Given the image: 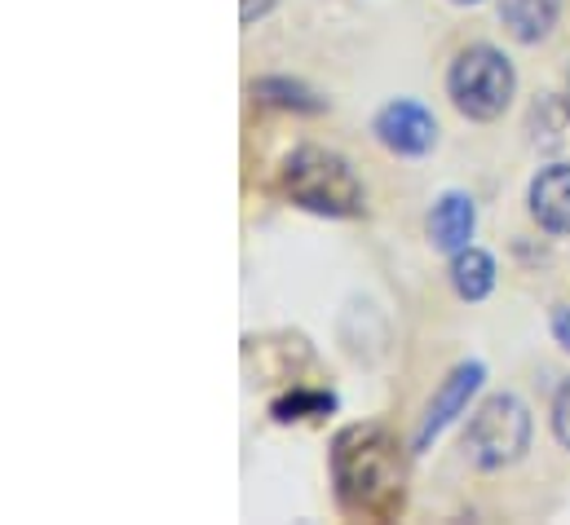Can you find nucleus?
<instances>
[{
    "mask_svg": "<svg viewBox=\"0 0 570 525\" xmlns=\"http://www.w3.org/2000/svg\"><path fill=\"white\" fill-rule=\"evenodd\" d=\"M336 482L345 504L358 491V504H354L358 513L385 517L390 508L403 504V464L376 428H354L336 442Z\"/></svg>",
    "mask_w": 570,
    "mask_h": 525,
    "instance_id": "nucleus-1",
    "label": "nucleus"
},
{
    "mask_svg": "<svg viewBox=\"0 0 570 525\" xmlns=\"http://www.w3.org/2000/svg\"><path fill=\"white\" fill-rule=\"evenodd\" d=\"M284 195L318 217H354L363 212V181L354 168L323 150V146H301L284 159Z\"/></svg>",
    "mask_w": 570,
    "mask_h": 525,
    "instance_id": "nucleus-2",
    "label": "nucleus"
},
{
    "mask_svg": "<svg viewBox=\"0 0 570 525\" xmlns=\"http://www.w3.org/2000/svg\"><path fill=\"white\" fill-rule=\"evenodd\" d=\"M513 89H518V76L509 58L491 44H469L446 67V93L455 111L469 120H500L504 107L513 102Z\"/></svg>",
    "mask_w": 570,
    "mask_h": 525,
    "instance_id": "nucleus-3",
    "label": "nucleus"
},
{
    "mask_svg": "<svg viewBox=\"0 0 570 525\" xmlns=\"http://www.w3.org/2000/svg\"><path fill=\"white\" fill-rule=\"evenodd\" d=\"M464 446H469L473 464L487 468V473L522 459V450L531 446V415H527V406L509 394L487 397L473 410V419H469Z\"/></svg>",
    "mask_w": 570,
    "mask_h": 525,
    "instance_id": "nucleus-4",
    "label": "nucleus"
},
{
    "mask_svg": "<svg viewBox=\"0 0 570 525\" xmlns=\"http://www.w3.org/2000/svg\"><path fill=\"white\" fill-rule=\"evenodd\" d=\"M372 132H376V141H381L385 150H394V155H429L433 141H438V120L429 116L421 102L394 98L390 107L376 111Z\"/></svg>",
    "mask_w": 570,
    "mask_h": 525,
    "instance_id": "nucleus-5",
    "label": "nucleus"
},
{
    "mask_svg": "<svg viewBox=\"0 0 570 525\" xmlns=\"http://www.w3.org/2000/svg\"><path fill=\"white\" fill-rule=\"evenodd\" d=\"M482 376H487V367L482 363H464V367H455L451 376H446V385H442V394L429 402L425 419H421V428H416V450H425L429 442L469 406V397L478 394V385H482Z\"/></svg>",
    "mask_w": 570,
    "mask_h": 525,
    "instance_id": "nucleus-6",
    "label": "nucleus"
},
{
    "mask_svg": "<svg viewBox=\"0 0 570 525\" xmlns=\"http://www.w3.org/2000/svg\"><path fill=\"white\" fill-rule=\"evenodd\" d=\"M473 226H478V208H473V199H469L464 190H446V195L433 204V212H429V244H433L438 252L455 257V252L469 248Z\"/></svg>",
    "mask_w": 570,
    "mask_h": 525,
    "instance_id": "nucleus-7",
    "label": "nucleus"
},
{
    "mask_svg": "<svg viewBox=\"0 0 570 525\" xmlns=\"http://www.w3.org/2000/svg\"><path fill=\"white\" fill-rule=\"evenodd\" d=\"M531 217L549 235H570V164H549L531 181Z\"/></svg>",
    "mask_w": 570,
    "mask_h": 525,
    "instance_id": "nucleus-8",
    "label": "nucleus"
},
{
    "mask_svg": "<svg viewBox=\"0 0 570 525\" xmlns=\"http://www.w3.org/2000/svg\"><path fill=\"white\" fill-rule=\"evenodd\" d=\"M562 0H500V22L518 44H540L558 27Z\"/></svg>",
    "mask_w": 570,
    "mask_h": 525,
    "instance_id": "nucleus-9",
    "label": "nucleus"
},
{
    "mask_svg": "<svg viewBox=\"0 0 570 525\" xmlns=\"http://www.w3.org/2000/svg\"><path fill=\"white\" fill-rule=\"evenodd\" d=\"M451 287H455L464 300L491 296V287H495V261H491L482 248L455 252V257H451Z\"/></svg>",
    "mask_w": 570,
    "mask_h": 525,
    "instance_id": "nucleus-10",
    "label": "nucleus"
},
{
    "mask_svg": "<svg viewBox=\"0 0 570 525\" xmlns=\"http://www.w3.org/2000/svg\"><path fill=\"white\" fill-rule=\"evenodd\" d=\"M253 93L266 102V107H284V111H305V116H314V111H323V102L305 89V85H296V80H284V76H266V80H257L253 85Z\"/></svg>",
    "mask_w": 570,
    "mask_h": 525,
    "instance_id": "nucleus-11",
    "label": "nucleus"
},
{
    "mask_svg": "<svg viewBox=\"0 0 570 525\" xmlns=\"http://www.w3.org/2000/svg\"><path fill=\"white\" fill-rule=\"evenodd\" d=\"M332 406H336V397H332V394H292V397H279L271 410H275V419H279V424H292V419L327 415Z\"/></svg>",
    "mask_w": 570,
    "mask_h": 525,
    "instance_id": "nucleus-12",
    "label": "nucleus"
},
{
    "mask_svg": "<svg viewBox=\"0 0 570 525\" xmlns=\"http://www.w3.org/2000/svg\"><path fill=\"white\" fill-rule=\"evenodd\" d=\"M553 433H558V442L570 450V380L553 397Z\"/></svg>",
    "mask_w": 570,
    "mask_h": 525,
    "instance_id": "nucleus-13",
    "label": "nucleus"
},
{
    "mask_svg": "<svg viewBox=\"0 0 570 525\" xmlns=\"http://www.w3.org/2000/svg\"><path fill=\"white\" fill-rule=\"evenodd\" d=\"M549 327H553V340H558L562 349H570V305H558V309H553V323H549Z\"/></svg>",
    "mask_w": 570,
    "mask_h": 525,
    "instance_id": "nucleus-14",
    "label": "nucleus"
},
{
    "mask_svg": "<svg viewBox=\"0 0 570 525\" xmlns=\"http://www.w3.org/2000/svg\"><path fill=\"white\" fill-rule=\"evenodd\" d=\"M275 4H279V0H239V18H244V22H257V18H266Z\"/></svg>",
    "mask_w": 570,
    "mask_h": 525,
    "instance_id": "nucleus-15",
    "label": "nucleus"
},
{
    "mask_svg": "<svg viewBox=\"0 0 570 525\" xmlns=\"http://www.w3.org/2000/svg\"><path fill=\"white\" fill-rule=\"evenodd\" d=\"M567 107H570V71H567Z\"/></svg>",
    "mask_w": 570,
    "mask_h": 525,
    "instance_id": "nucleus-16",
    "label": "nucleus"
},
{
    "mask_svg": "<svg viewBox=\"0 0 570 525\" xmlns=\"http://www.w3.org/2000/svg\"><path fill=\"white\" fill-rule=\"evenodd\" d=\"M455 4H478V0H455Z\"/></svg>",
    "mask_w": 570,
    "mask_h": 525,
    "instance_id": "nucleus-17",
    "label": "nucleus"
}]
</instances>
